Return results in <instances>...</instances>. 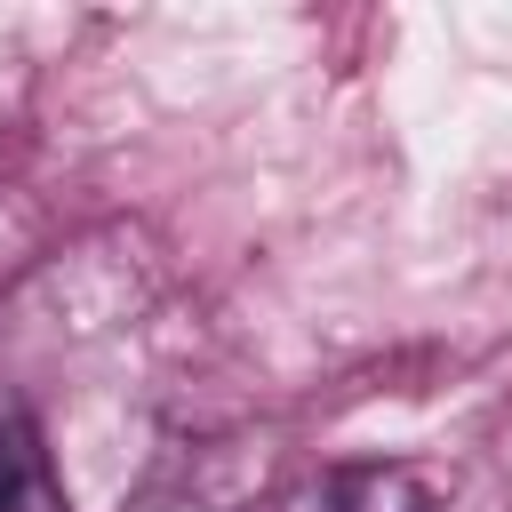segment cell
Here are the masks:
<instances>
[{
    "label": "cell",
    "instance_id": "2",
    "mask_svg": "<svg viewBox=\"0 0 512 512\" xmlns=\"http://www.w3.org/2000/svg\"><path fill=\"white\" fill-rule=\"evenodd\" d=\"M16 472H40V448H32L24 408H16V400H0V480H16Z\"/></svg>",
    "mask_w": 512,
    "mask_h": 512
},
{
    "label": "cell",
    "instance_id": "1",
    "mask_svg": "<svg viewBox=\"0 0 512 512\" xmlns=\"http://www.w3.org/2000/svg\"><path fill=\"white\" fill-rule=\"evenodd\" d=\"M328 512H440L408 464H360L328 480Z\"/></svg>",
    "mask_w": 512,
    "mask_h": 512
},
{
    "label": "cell",
    "instance_id": "3",
    "mask_svg": "<svg viewBox=\"0 0 512 512\" xmlns=\"http://www.w3.org/2000/svg\"><path fill=\"white\" fill-rule=\"evenodd\" d=\"M0 512H72V504H64V488H56V480H48V464H40V472L0 480Z\"/></svg>",
    "mask_w": 512,
    "mask_h": 512
}]
</instances>
